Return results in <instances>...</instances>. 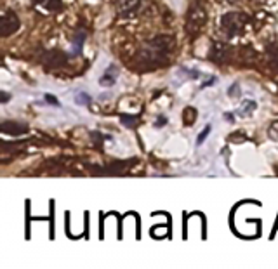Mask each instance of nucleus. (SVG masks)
<instances>
[{
	"label": "nucleus",
	"mask_w": 278,
	"mask_h": 269,
	"mask_svg": "<svg viewBox=\"0 0 278 269\" xmlns=\"http://www.w3.org/2000/svg\"><path fill=\"white\" fill-rule=\"evenodd\" d=\"M228 94L231 96V98H235V96H240V87H238V83H233V85L229 87Z\"/></svg>",
	"instance_id": "obj_12"
},
{
	"label": "nucleus",
	"mask_w": 278,
	"mask_h": 269,
	"mask_svg": "<svg viewBox=\"0 0 278 269\" xmlns=\"http://www.w3.org/2000/svg\"><path fill=\"white\" fill-rule=\"evenodd\" d=\"M167 120H165V118L164 117H160V118H158V127H160L162 125V123H165Z\"/></svg>",
	"instance_id": "obj_14"
},
{
	"label": "nucleus",
	"mask_w": 278,
	"mask_h": 269,
	"mask_svg": "<svg viewBox=\"0 0 278 269\" xmlns=\"http://www.w3.org/2000/svg\"><path fill=\"white\" fill-rule=\"evenodd\" d=\"M255 106H258V104H255L254 101H247L245 106H244V109H242V111H240V115H242V117H247V115H249V113H252V111H254Z\"/></svg>",
	"instance_id": "obj_9"
},
{
	"label": "nucleus",
	"mask_w": 278,
	"mask_h": 269,
	"mask_svg": "<svg viewBox=\"0 0 278 269\" xmlns=\"http://www.w3.org/2000/svg\"><path fill=\"white\" fill-rule=\"evenodd\" d=\"M44 99H46L49 104H52V106H59V101H57L56 96H52V94H46V96H44Z\"/></svg>",
	"instance_id": "obj_11"
},
{
	"label": "nucleus",
	"mask_w": 278,
	"mask_h": 269,
	"mask_svg": "<svg viewBox=\"0 0 278 269\" xmlns=\"http://www.w3.org/2000/svg\"><path fill=\"white\" fill-rule=\"evenodd\" d=\"M2 132L4 134H11V136H21V134H25V132H28V127L21 125V123H16V122H4Z\"/></svg>",
	"instance_id": "obj_4"
},
{
	"label": "nucleus",
	"mask_w": 278,
	"mask_h": 269,
	"mask_svg": "<svg viewBox=\"0 0 278 269\" xmlns=\"http://www.w3.org/2000/svg\"><path fill=\"white\" fill-rule=\"evenodd\" d=\"M205 23V9L202 6H197L195 7V12H189V17H188V28L189 32H198L202 25Z\"/></svg>",
	"instance_id": "obj_1"
},
{
	"label": "nucleus",
	"mask_w": 278,
	"mask_h": 269,
	"mask_svg": "<svg viewBox=\"0 0 278 269\" xmlns=\"http://www.w3.org/2000/svg\"><path fill=\"white\" fill-rule=\"evenodd\" d=\"M92 98L89 94H85V92H78L77 96H75V103L80 104V106H87V104H91Z\"/></svg>",
	"instance_id": "obj_7"
},
{
	"label": "nucleus",
	"mask_w": 278,
	"mask_h": 269,
	"mask_svg": "<svg viewBox=\"0 0 278 269\" xmlns=\"http://www.w3.org/2000/svg\"><path fill=\"white\" fill-rule=\"evenodd\" d=\"M183 118H184V123H186V125H191V123L197 120V109H193V108H186V109H184Z\"/></svg>",
	"instance_id": "obj_6"
},
{
	"label": "nucleus",
	"mask_w": 278,
	"mask_h": 269,
	"mask_svg": "<svg viewBox=\"0 0 278 269\" xmlns=\"http://www.w3.org/2000/svg\"><path fill=\"white\" fill-rule=\"evenodd\" d=\"M242 14H226L223 17L221 21V26L223 30H226L228 35H237L238 30H242V25H240V17Z\"/></svg>",
	"instance_id": "obj_2"
},
{
	"label": "nucleus",
	"mask_w": 278,
	"mask_h": 269,
	"mask_svg": "<svg viewBox=\"0 0 278 269\" xmlns=\"http://www.w3.org/2000/svg\"><path fill=\"white\" fill-rule=\"evenodd\" d=\"M136 120H138V117H129V115H122V117H120V122L127 127H134Z\"/></svg>",
	"instance_id": "obj_10"
},
{
	"label": "nucleus",
	"mask_w": 278,
	"mask_h": 269,
	"mask_svg": "<svg viewBox=\"0 0 278 269\" xmlns=\"http://www.w3.org/2000/svg\"><path fill=\"white\" fill-rule=\"evenodd\" d=\"M117 77H118V72H117V66H108L106 72H104L103 77L99 78V83L103 87H112L115 82H117Z\"/></svg>",
	"instance_id": "obj_5"
},
{
	"label": "nucleus",
	"mask_w": 278,
	"mask_h": 269,
	"mask_svg": "<svg viewBox=\"0 0 278 269\" xmlns=\"http://www.w3.org/2000/svg\"><path fill=\"white\" fill-rule=\"evenodd\" d=\"M210 132H212V125H205V129L200 132V134H198V138H197V146H202V144L205 143V139L209 138V134Z\"/></svg>",
	"instance_id": "obj_8"
},
{
	"label": "nucleus",
	"mask_w": 278,
	"mask_h": 269,
	"mask_svg": "<svg viewBox=\"0 0 278 269\" xmlns=\"http://www.w3.org/2000/svg\"><path fill=\"white\" fill-rule=\"evenodd\" d=\"M19 28V19L14 12H9V14L2 16V35L4 37H9L11 33H14L16 30Z\"/></svg>",
	"instance_id": "obj_3"
},
{
	"label": "nucleus",
	"mask_w": 278,
	"mask_h": 269,
	"mask_svg": "<svg viewBox=\"0 0 278 269\" xmlns=\"http://www.w3.org/2000/svg\"><path fill=\"white\" fill-rule=\"evenodd\" d=\"M9 101V94L7 92H2V103H7Z\"/></svg>",
	"instance_id": "obj_13"
}]
</instances>
